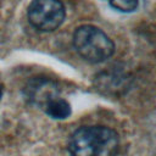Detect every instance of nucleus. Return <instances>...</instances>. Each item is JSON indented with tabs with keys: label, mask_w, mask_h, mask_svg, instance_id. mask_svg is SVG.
<instances>
[{
	"label": "nucleus",
	"mask_w": 156,
	"mask_h": 156,
	"mask_svg": "<svg viewBox=\"0 0 156 156\" xmlns=\"http://www.w3.org/2000/svg\"><path fill=\"white\" fill-rule=\"evenodd\" d=\"M1 96H2V85L0 83V99H1Z\"/></svg>",
	"instance_id": "obj_7"
},
{
	"label": "nucleus",
	"mask_w": 156,
	"mask_h": 156,
	"mask_svg": "<svg viewBox=\"0 0 156 156\" xmlns=\"http://www.w3.org/2000/svg\"><path fill=\"white\" fill-rule=\"evenodd\" d=\"M138 2V0H110L111 6L121 12H132L136 10Z\"/></svg>",
	"instance_id": "obj_6"
},
{
	"label": "nucleus",
	"mask_w": 156,
	"mask_h": 156,
	"mask_svg": "<svg viewBox=\"0 0 156 156\" xmlns=\"http://www.w3.org/2000/svg\"><path fill=\"white\" fill-rule=\"evenodd\" d=\"M27 98L35 104H39L44 107V105L51 99L58 96V89L56 84L48 79L35 78L30 80L26 88Z\"/></svg>",
	"instance_id": "obj_4"
},
{
	"label": "nucleus",
	"mask_w": 156,
	"mask_h": 156,
	"mask_svg": "<svg viewBox=\"0 0 156 156\" xmlns=\"http://www.w3.org/2000/svg\"><path fill=\"white\" fill-rule=\"evenodd\" d=\"M118 134L105 126H87L77 129L68 143L72 156H116Z\"/></svg>",
	"instance_id": "obj_1"
},
{
	"label": "nucleus",
	"mask_w": 156,
	"mask_h": 156,
	"mask_svg": "<svg viewBox=\"0 0 156 156\" xmlns=\"http://www.w3.org/2000/svg\"><path fill=\"white\" fill-rule=\"evenodd\" d=\"M43 108L45 110L46 115H49L51 118L55 119H65L71 115L69 104L60 96H56L50 101H48Z\"/></svg>",
	"instance_id": "obj_5"
},
{
	"label": "nucleus",
	"mask_w": 156,
	"mask_h": 156,
	"mask_svg": "<svg viewBox=\"0 0 156 156\" xmlns=\"http://www.w3.org/2000/svg\"><path fill=\"white\" fill-rule=\"evenodd\" d=\"M30 24L43 32H52L65 20V6L60 0H33L28 7Z\"/></svg>",
	"instance_id": "obj_3"
},
{
	"label": "nucleus",
	"mask_w": 156,
	"mask_h": 156,
	"mask_svg": "<svg viewBox=\"0 0 156 156\" xmlns=\"http://www.w3.org/2000/svg\"><path fill=\"white\" fill-rule=\"evenodd\" d=\"M73 45L77 52L89 62L99 63L110 58L115 51L112 40L95 26H80L73 34Z\"/></svg>",
	"instance_id": "obj_2"
}]
</instances>
